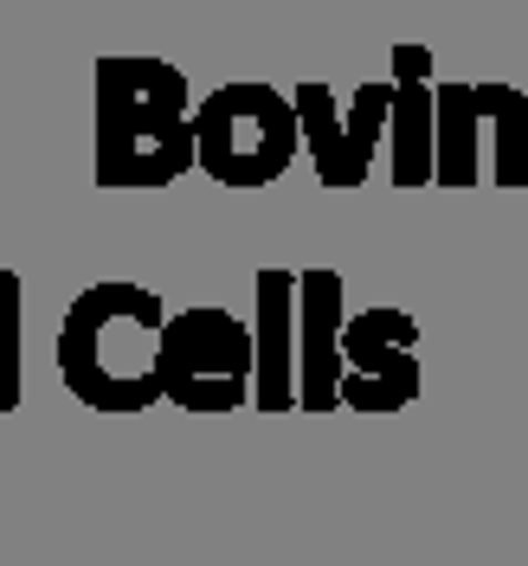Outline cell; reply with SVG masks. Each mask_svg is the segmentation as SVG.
Instances as JSON below:
<instances>
[{
    "label": "cell",
    "instance_id": "obj_2",
    "mask_svg": "<svg viewBox=\"0 0 528 566\" xmlns=\"http://www.w3.org/2000/svg\"><path fill=\"white\" fill-rule=\"evenodd\" d=\"M162 328L168 303L148 283H91L59 322V380L91 412H148L162 406Z\"/></svg>",
    "mask_w": 528,
    "mask_h": 566
},
{
    "label": "cell",
    "instance_id": "obj_7",
    "mask_svg": "<svg viewBox=\"0 0 528 566\" xmlns=\"http://www.w3.org/2000/svg\"><path fill=\"white\" fill-rule=\"evenodd\" d=\"M342 277L335 271H297V412H335L342 406Z\"/></svg>",
    "mask_w": 528,
    "mask_h": 566
},
{
    "label": "cell",
    "instance_id": "obj_3",
    "mask_svg": "<svg viewBox=\"0 0 528 566\" xmlns=\"http://www.w3.org/2000/svg\"><path fill=\"white\" fill-rule=\"evenodd\" d=\"M194 148H200V175L232 187V193H258L271 180L290 175V161L303 155V123H297V97L278 84H219L194 104Z\"/></svg>",
    "mask_w": 528,
    "mask_h": 566
},
{
    "label": "cell",
    "instance_id": "obj_6",
    "mask_svg": "<svg viewBox=\"0 0 528 566\" xmlns=\"http://www.w3.org/2000/svg\"><path fill=\"white\" fill-rule=\"evenodd\" d=\"M420 399V322L406 310H349L342 412H400Z\"/></svg>",
    "mask_w": 528,
    "mask_h": 566
},
{
    "label": "cell",
    "instance_id": "obj_1",
    "mask_svg": "<svg viewBox=\"0 0 528 566\" xmlns=\"http://www.w3.org/2000/svg\"><path fill=\"white\" fill-rule=\"evenodd\" d=\"M97 136L91 168L110 193H155L200 168L187 71L155 52H104L97 71Z\"/></svg>",
    "mask_w": 528,
    "mask_h": 566
},
{
    "label": "cell",
    "instance_id": "obj_5",
    "mask_svg": "<svg viewBox=\"0 0 528 566\" xmlns=\"http://www.w3.org/2000/svg\"><path fill=\"white\" fill-rule=\"evenodd\" d=\"M297 123H303V155L317 168L322 187L349 193L374 175V161L387 155V116H393V77H367L354 84L342 104L329 84H297Z\"/></svg>",
    "mask_w": 528,
    "mask_h": 566
},
{
    "label": "cell",
    "instance_id": "obj_4",
    "mask_svg": "<svg viewBox=\"0 0 528 566\" xmlns=\"http://www.w3.org/2000/svg\"><path fill=\"white\" fill-rule=\"evenodd\" d=\"M258 380L251 322L232 310H168L162 328V392L180 412H246Z\"/></svg>",
    "mask_w": 528,
    "mask_h": 566
},
{
    "label": "cell",
    "instance_id": "obj_9",
    "mask_svg": "<svg viewBox=\"0 0 528 566\" xmlns=\"http://www.w3.org/2000/svg\"><path fill=\"white\" fill-rule=\"evenodd\" d=\"M251 348H258V380H251V412H297V271L265 264L251 283Z\"/></svg>",
    "mask_w": 528,
    "mask_h": 566
},
{
    "label": "cell",
    "instance_id": "obj_8",
    "mask_svg": "<svg viewBox=\"0 0 528 566\" xmlns=\"http://www.w3.org/2000/svg\"><path fill=\"white\" fill-rule=\"evenodd\" d=\"M438 161V71L425 45L393 52V116H387V175L393 187H432Z\"/></svg>",
    "mask_w": 528,
    "mask_h": 566
},
{
    "label": "cell",
    "instance_id": "obj_12",
    "mask_svg": "<svg viewBox=\"0 0 528 566\" xmlns=\"http://www.w3.org/2000/svg\"><path fill=\"white\" fill-rule=\"evenodd\" d=\"M27 392V310H20V271H0V412H13Z\"/></svg>",
    "mask_w": 528,
    "mask_h": 566
},
{
    "label": "cell",
    "instance_id": "obj_10",
    "mask_svg": "<svg viewBox=\"0 0 528 566\" xmlns=\"http://www.w3.org/2000/svg\"><path fill=\"white\" fill-rule=\"evenodd\" d=\"M432 187H484V116L470 77H438V161Z\"/></svg>",
    "mask_w": 528,
    "mask_h": 566
},
{
    "label": "cell",
    "instance_id": "obj_11",
    "mask_svg": "<svg viewBox=\"0 0 528 566\" xmlns=\"http://www.w3.org/2000/svg\"><path fill=\"white\" fill-rule=\"evenodd\" d=\"M477 116H484V180L496 187H528V97L516 84H477Z\"/></svg>",
    "mask_w": 528,
    "mask_h": 566
}]
</instances>
